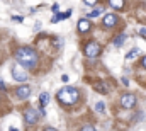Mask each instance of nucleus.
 <instances>
[{"label": "nucleus", "mask_w": 146, "mask_h": 131, "mask_svg": "<svg viewBox=\"0 0 146 131\" xmlns=\"http://www.w3.org/2000/svg\"><path fill=\"white\" fill-rule=\"evenodd\" d=\"M14 56H15V60H17V63L21 66H24V68H36L37 66V61H39V58H37V53L33 49V48H29V46H22V48H19L15 53H14Z\"/></svg>", "instance_id": "obj_1"}, {"label": "nucleus", "mask_w": 146, "mask_h": 131, "mask_svg": "<svg viewBox=\"0 0 146 131\" xmlns=\"http://www.w3.org/2000/svg\"><path fill=\"white\" fill-rule=\"evenodd\" d=\"M56 99L63 104V106H72L78 100V90L75 87H63L58 94H56Z\"/></svg>", "instance_id": "obj_2"}, {"label": "nucleus", "mask_w": 146, "mask_h": 131, "mask_svg": "<svg viewBox=\"0 0 146 131\" xmlns=\"http://www.w3.org/2000/svg\"><path fill=\"white\" fill-rule=\"evenodd\" d=\"M100 51H102V48L97 41H90L85 46V56H88V58H97L100 55Z\"/></svg>", "instance_id": "obj_3"}, {"label": "nucleus", "mask_w": 146, "mask_h": 131, "mask_svg": "<svg viewBox=\"0 0 146 131\" xmlns=\"http://www.w3.org/2000/svg\"><path fill=\"white\" fill-rule=\"evenodd\" d=\"M39 116H41V112L36 111L34 107H27V109L24 111V121H26L27 124H36L37 121H39Z\"/></svg>", "instance_id": "obj_4"}, {"label": "nucleus", "mask_w": 146, "mask_h": 131, "mask_svg": "<svg viewBox=\"0 0 146 131\" xmlns=\"http://www.w3.org/2000/svg\"><path fill=\"white\" fill-rule=\"evenodd\" d=\"M121 106H122L124 109L134 107V106H136V96H134V94H124V96L121 97Z\"/></svg>", "instance_id": "obj_5"}, {"label": "nucleus", "mask_w": 146, "mask_h": 131, "mask_svg": "<svg viewBox=\"0 0 146 131\" xmlns=\"http://www.w3.org/2000/svg\"><path fill=\"white\" fill-rule=\"evenodd\" d=\"M12 77H14V80H19V82H26L27 80V73L21 66H12Z\"/></svg>", "instance_id": "obj_6"}, {"label": "nucleus", "mask_w": 146, "mask_h": 131, "mask_svg": "<svg viewBox=\"0 0 146 131\" xmlns=\"http://www.w3.org/2000/svg\"><path fill=\"white\" fill-rule=\"evenodd\" d=\"M15 96H17V99H21V100L27 99L31 96V87H29V85H21V87L15 90Z\"/></svg>", "instance_id": "obj_7"}, {"label": "nucleus", "mask_w": 146, "mask_h": 131, "mask_svg": "<svg viewBox=\"0 0 146 131\" xmlns=\"http://www.w3.org/2000/svg\"><path fill=\"white\" fill-rule=\"evenodd\" d=\"M117 24V17L114 15V14H107L106 17H104V26L106 27H114Z\"/></svg>", "instance_id": "obj_8"}, {"label": "nucleus", "mask_w": 146, "mask_h": 131, "mask_svg": "<svg viewBox=\"0 0 146 131\" xmlns=\"http://www.w3.org/2000/svg\"><path fill=\"white\" fill-rule=\"evenodd\" d=\"M78 31H80V33L90 31V22H88L87 19H80V21H78Z\"/></svg>", "instance_id": "obj_9"}, {"label": "nucleus", "mask_w": 146, "mask_h": 131, "mask_svg": "<svg viewBox=\"0 0 146 131\" xmlns=\"http://www.w3.org/2000/svg\"><path fill=\"white\" fill-rule=\"evenodd\" d=\"M109 5L115 10H122L124 9V0H109Z\"/></svg>", "instance_id": "obj_10"}, {"label": "nucleus", "mask_w": 146, "mask_h": 131, "mask_svg": "<svg viewBox=\"0 0 146 131\" xmlns=\"http://www.w3.org/2000/svg\"><path fill=\"white\" fill-rule=\"evenodd\" d=\"M124 39H126V34H119L115 39H114V46L115 48H119V46H122V43H124Z\"/></svg>", "instance_id": "obj_11"}, {"label": "nucleus", "mask_w": 146, "mask_h": 131, "mask_svg": "<svg viewBox=\"0 0 146 131\" xmlns=\"http://www.w3.org/2000/svg\"><path fill=\"white\" fill-rule=\"evenodd\" d=\"M39 100H41V107H46V104L49 102V94H48V92L41 94V97H39Z\"/></svg>", "instance_id": "obj_12"}, {"label": "nucleus", "mask_w": 146, "mask_h": 131, "mask_svg": "<svg viewBox=\"0 0 146 131\" xmlns=\"http://www.w3.org/2000/svg\"><path fill=\"white\" fill-rule=\"evenodd\" d=\"M138 53H139V49H138V48H133V49H131V51H129V53L126 55V58H127V60H131V58L138 56Z\"/></svg>", "instance_id": "obj_13"}, {"label": "nucleus", "mask_w": 146, "mask_h": 131, "mask_svg": "<svg viewBox=\"0 0 146 131\" xmlns=\"http://www.w3.org/2000/svg\"><path fill=\"white\" fill-rule=\"evenodd\" d=\"M94 89H95V90H100L102 94H106V92H107V87H106V84H95V85H94Z\"/></svg>", "instance_id": "obj_14"}, {"label": "nucleus", "mask_w": 146, "mask_h": 131, "mask_svg": "<svg viewBox=\"0 0 146 131\" xmlns=\"http://www.w3.org/2000/svg\"><path fill=\"white\" fill-rule=\"evenodd\" d=\"M100 12H104V9L100 7V9H95V10H92L90 14H88V17H99L100 15Z\"/></svg>", "instance_id": "obj_15"}, {"label": "nucleus", "mask_w": 146, "mask_h": 131, "mask_svg": "<svg viewBox=\"0 0 146 131\" xmlns=\"http://www.w3.org/2000/svg\"><path fill=\"white\" fill-rule=\"evenodd\" d=\"M95 111H97V112H104V111H106V104H104V102H97V104H95Z\"/></svg>", "instance_id": "obj_16"}, {"label": "nucleus", "mask_w": 146, "mask_h": 131, "mask_svg": "<svg viewBox=\"0 0 146 131\" xmlns=\"http://www.w3.org/2000/svg\"><path fill=\"white\" fill-rule=\"evenodd\" d=\"M83 2H85V5H90V7H94V5L99 3V0H83Z\"/></svg>", "instance_id": "obj_17"}, {"label": "nucleus", "mask_w": 146, "mask_h": 131, "mask_svg": "<svg viewBox=\"0 0 146 131\" xmlns=\"http://www.w3.org/2000/svg\"><path fill=\"white\" fill-rule=\"evenodd\" d=\"M82 130L83 131H92V130H95V126H94V124H85V126H82Z\"/></svg>", "instance_id": "obj_18"}, {"label": "nucleus", "mask_w": 146, "mask_h": 131, "mask_svg": "<svg viewBox=\"0 0 146 131\" xmlns=\"http://www.w3.org/2000/svg\"><path fill=\"white\" fill-rule=\"evenodd\" d=\"M12 19H14V21H17V22H22V21H24V19H22V17H21V15H14V17H12Z\"/></svg>", "instance_id": "obj_19"}, {"label": "nucleus", "mask_w": 146, "mask_h": 131, "mask_svg": "<svg viewBox=\"0 0 146 131\" xmlns=\"http://www.w3.org/2000/svg\"><path fill=\"white\" fill-rule=\"evenodd\" d=\"M70 15H72V10H66V12H65V19H68Z\"/></svg>", "instance_id": "obj_20"}, {"label": "nucleus", "mask_w": 146, "mask_h": 131, "mask_svg": "<svg viewBox=\"0 0 146 131\" xmlns=\"http://www.w3.org/2000/svg\"><path fill=\"white\" fill-rule=\"evenodd\" d=\"M61 82H65V84H66V82H68V75H63V77H61Z\"/></svg>", "instance_id": "obj_21"}, {"label": "nucleus", "mask_w": 146, "mask_h": 131, "mask_svg": "<svg viewBox=\"0 0 146 131\" xmlns=\"http://www.w3.org/2000/svg\"><path fill=\"white\" fill-rule=\"evenodd\" d=\"M139 34H143V36H146V29H145V27H141V29H139Z\"/></svg>", "instance_id": "obj_22"}, {"label": "nucleus", "mask_w": 146, "mask_h": 131, "mask_svg": "<svg viewBox=\"0 0 146 131\" xmlns=\"http://www.w3.org/2000/svg\"><path fill=\"white\" fill-rule=\"evenodd\" d=\"M143 66L146 68V56H143Z\"/></svg>", "instance_id": "obj_23"}]
</instances>
